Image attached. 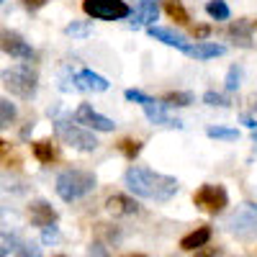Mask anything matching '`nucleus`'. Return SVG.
<instances>
[{
  "instance_id": "nucleus-27",
  "label": "nucleus",
  "mask_w": 257,
  "mask_h": 257,
  "mask_svg": "<svg viewBox=\"0 0 257 257\" xmlns=\"http://www.w3.org/2000/svg\"><path fill=\"white\" fill-rule=\"evenodd\" d=\"M16 257H44V254H41V247L36 242H21L16 249Z\"/></svg>"
},
{
  "instance_id": "nucleus-6",
  "label": "nucleus",
  "mask_w": 257,
  "mask_h": 257,
  "mask_svg": "<svg viewBox=\"0 0 257 257\" xmlns=\"http://www.w3.org/2000/svg\"><path fill=\"white\" fill-rule=\"evenodd\" d=\"M193 203L198 208H203L206 213H221L226 206H229V193L224 185H213V183H206L196 190L193 196Z\"/></svg>"
},
{
  "instance_id": "nucleus-10",
  "label": "nucleus",
  "mask_w": 257,
  "mask_h": 257,
  "mask_svg": "<svg viewBox=\"0 0 257 257\" xmlns=\"http://www.w3.org/2000/svg\"><path fill=\"white\" fill-rule=\"evenodd\" d=\"M29 219H31V224L34 226H52V224H57V211L52 208V203H47V201H31V206H29Z\"/></svg>"
},
{
  "instance_id": "nucleus-21",
  "label": "nucleus",
  "mask_w": 257,
  "mask_h": 257,
  "mask_svg": "<svg viewBox=\"0 0 257 257\" xmlns=\"http://www.w3.org/2000/svg\"><path fill=\"white\" fill-rule=\"evenodd\" d=\"M16 116H18L16 103H11L8 98H0V128H11Z\"/></svg>"
},
{
  "instance_id": "nucleus-34",
  "label": "nucleus",
  "mask_w": 257,
  "mask_h": 257,
  "mask_svg": "<svg viewBox=\"0 0 257 257\" xmlns=\"http://www.w3.org/2000/svg\"><path fill=\"white\" fill-rule=\"evenodd\" d=\"M88 257H108V249H105L100 242H95V244H90V249H88Z\"/></svg>"
},
{
  "instance_id": "nucleus-28",
  "label": "nucleus",
  "mask_w": 257,
  "mask_h": 257,
  "mask_svg": "<svg viewBox=\"0 0 257 257\" xmlns=\"http://www.w3.org/2000/svg\"><path fill=\"white\" fill-rule=\"evenodd\" d=\"M239 85H242V67H234L229 70V75H226V90L229 93H234V90H239Z\"/></svg>"
},
{
  "instance_id": "nucleus-16",
  "label": "nucleus",
  "mask_w": 257,
  "mask_h": 257,
  "mask_svg": "<svg viewBox=\"0 0 257 257\" xmlns=\"http://www.w3.org/2000/svg\"><path fill=\"white\" fill-rule=\"evenodd\" d=\"M26 190H29V185L24 178L0 173V196H24Z\"/></svg>"
},
{
  "instance_id": "nucleus-17",
  "label": "nucleus",
  "mask_w": 257,
  "mask_h": 257,
  "mask_svg": "<svg viewBox=\"0 0 257 257\" xmlns=\"http://www.w3.org/2000/svg\"><path fill=\"white\" fill-rule=\"evenodd\" d=\"M211 239V229L208 226H198V229H193L190 234H185V237L180 239V247L183 249H201L206 247Z\"/></svg>"
},
{
  "instance_id": "nucleus-11",
  "label": "nucleus",
  "mask_w": 257,
  "mask_h": 257,
  "mask_svg": "<svg viewBox=\"0 0 257 257\" xmlns=\"http://www.w3.org/2000/svg\"><path fill=\"white\" fill-rule=\"evenodd\" d=\"M75 88L85 90V93H105V90H108V80L95 75L93 70H80L75 75Z\"/></svg>"
},
{
  "instance_id": "nucleus-23",
  "label": "nucleus",
  "mask_w": 257,
  "mask_h": 257,
  "mask_svg": "<svg viewBox=\"0 0 257 257\" xmlns=\"http://www.w3.org/2000/svg\"><path fill=\"white\" fill-rule=\"evenodd\" d=\"M206 13L211 18H216V21H226L231 16V11H229V6L224 3V0H211V3L206 6Z\"/></svg>"
},
{
  "instance_id": "nucleus-14",
  "label": "nucleus",
  "mask_w": 257,
  "mask_h": 257,
  "mask_svg": "<svg viewBox=\"0 0 257 257\" xmlns=\"http://www.w3.org/2000/svg\"><path fill=\"white\" fill-rule=\"evenodd\" d=\"M105 208H108L113 216H134V213H139V203L128 196H121V193H116V196H111L105 201Z\"/></svg>"
},
{
  "instance_id": "nucleus-8",
  "label": "nucleus",
  "mask_w": 257,
  "mask_h": 257,
  "mask_svg": "<svg viewBox=\"0 0 257 257\" xmlns=\"http://www.w3.org/2000/svg\"><path fill=\"white\" fill-rule=\"evenodd\" d=\"M0 52H6V54H11V57H16V59H31V57H34L31 44H29V41L21 36V34H16V31H11V29L0 31Z\"/></svg>"
},
{
  "instance_id": "nucleus-18",
  "label": "nucleus",
  "mask_w": 257,
  "mask_h": 257,
  "mask_svg": "<svg viewBox=\"0 0 257 257\" xmlns=\"http://www.w3.org/2000/svg\"><path fill=\"white\" fill-rule=\"evenodd\" d=\"M226 49L221 44H211V41H198L196 47H190L185 54L193 59H213V57H221Z\"/></svg>"
},
{
  "instance_id": "nucleus-20",
  "label": "nucleus",
  "mask_w": 257,
  "mask_h": 257,
  "mask_svg": "<svg viewBox=\"0 0 257 257\" xmlns=\"http://www.w3.org/2000/svg\"><path fill=\"white\" fill-rule=\"evenodd\" d=\"M18 226H21V216H18V211H13V208H8V206H0V231L13 234Z\"/></svg>"
},
{
  "instance_id": "nucleus-37",
  "label": "nucleus",
  "mask_w": 257,
  "mask_h": 257,
  "mask_svg": "<svg viewBox=\"0 0 257 257\" xmlns=\"http://www.w3.org/2000/svg\"><path fill=\"white\" fill-rule=\"evenodd\" d=\"M193 34H196V39H206L211 34V29L208 26H196V31H193Z\"/></svg>"
},
{
  "instance_id": "nucleus-30",
  "label": "nucleus",
  "mask_w": 257,
  "mask_h": 257,
  "mask_svg": "<svg viewBox=\"0 0 257 257\" xmlns=\"http://www.w3.org/2000/svg\"><path fill=\"white\" fill-rule=\"evenodd\" d=\"M16 247V239H13V234H6V231H0V257H8Z\"/></svg>"
},
{
  "instance_id": "nucleus-44",
  "label": "nucleus",
  "mask_w": 257,
  "mask_h": 257,
  "mask_svg": "<svg viewBox=\"0 0 257 257\" xmlns=\"http://www.w3.org/2000/svg\"><path fill=\"white\" fill-rule=\"evenodd\" d=\"M59 257H62V254H59Z\"/></svg>"
},
{
  "instance_id": "nucleus-13",
  "label": "nucleus",
  "mask_w": 257,
  "mask_h": 257,
  "mask_svg": "<svg viewBox=\"0 0 257 257\" xmlns=\"http://www.w3.org/2000/svg\"><path fill=\"white\" fill-rule=\"evenodd\" d=\"M149 36H155L157 41H162V44H167V47H175V49H180V52H188V49H190L188 39H185L183 34L173 31V29H165V26H152V29H149Z\"/></svg>"
},
{
  "instance_id": "nucleus-36",
  "label": "nucleus",
  "mask_w": 257,
  "mask_h": 257,
  "mask_svg": "<svg viewBox=\"0 0 257 257\" xmlns=\"http://www.w3.org/2000/svg\"><path fill=\"white\" fill-rule=\"evenodd\" d=\"M49 0H24V6L29 8V11H39L41 6H47Z\"/></svg>"
},
{
  "instance_id": "nucleus-1",
  "label": "nucleus",
  "mask_w": 257,
  "mask_h": 257,
  "mask_svg": "<svg viewBox=\"0 0 257 257\" xmlns=\"http://www.w3.org/2000/svg\"><path fill=\"white\" fill-rule=\"evenodd\" d=\"M126 188L139 198H149V201H170L178 193V180L155 173L149 167H128L123 175Z\"/></svg>"
},
{
  "instance_id": "nucleus-32",
  "label": "nucleus",
  "mask_w": 257,
  "mask_h": 257,
  "mask_svg": "<svg viewBox=\"0 0 257 257\" xmlns=\"http://www.w3.org/2000/svg\"><path fill=\"white\" fill-rule=\"evenodd\" d=\"M126 100H134V103H139L142 108H144V105H147L149 100H152V98H149V95H144L142 90H126Z\"/></svg>"
},
{
  "instance_id": "nucleus-12",
  "label": "nucleus",
  "mask_w": 257,
  "mask_h": 257,
  "mask_svg": "<svg viewBox=\"0 0 257 257\" xmlns=\"http://www.w3.org/2000/svg\"><path fill=\"white\" fill-rule=\"evenodd\" d=\"M144 113H147V118H149V121L157 123V126L183 128V121H178V118H170V116H167V111H165V103H157L155 98L144 105Z\"/></svg>"
},
{
  "instance_id": "nucleus-39",
  "label": "nucleus",
  "mask_w": 257,
  "mask_h": 257,
  "mask_svg": "<svg viewBox=\"0 0 257 257\" xmlns=\"http://www.w3.org/2000/svg\"><path fill=\"white\" fill-rule=\"evenodd\" d=\"M244 123H247V126L252 128V132H254V128H257V121H254L252 116H244Z\"/></svg>"
},
{
  "instance_id": "nucleus-5",
  "label": "nucleus",
  "mask_w": 257,
  "mask_h": 257,
  "mask_svg": "<svg viewBox=\"0 0 257 257\" xmlns=\"http://www.w3.org/2000/svg\"><path fill=\"white\" fill-rule=\"evenodd\" d=\"M54 132H57V137L64 144H70L72 149H80V152H95L98 149V139L90 132L80 128L77 123H72L70 118H57L54 121Z\"/></svg>"
},
{
  "instance_id": "nucleus-42",
  "label": "nucleus",
  "mask_w": 257,
  "mask_h": 257,
  "mask_svg": "<svg viewBox=\"0 0 257 257\" xmlns=\"http://www.w3.org/2000/svg\"><path fill=\"white\" fill-rule=\"evenodd\" d=\"M139 3H144V0H139Z\"/></svg>"
},
{
  "instance_id": "nucleus-4",
  "label": "nucleus",
  "mask_w": 257,
  "mask_h": 257,
  "mask_svg": "<svg viewBox=\"0 0 257 257\" xmlns=\"http://www.w3.org/2000/svg\"><path fill=\"white\" fill-rule=\"evenodd\" d=\"M226 229L237 239L254 242L257 239V203H242L237 211L226 219Z\"/></svg>"
},
{
  "instance_id": "nucleus-25",
  "label": "nucleus",
  "mask_w": 257,
  "mask_h": 257,
  "mask_svg": "<svg viewBox=\"0 0 257 257\" xmlns=\"http://www.w3.org/2000/svg\"><path fill=\"white\" fill-rule=\"evenodd\" d=\"M118 152H121L126 160H134V157L142 152V142H137V139H121V142H118Z\"/></svg>"
},
{
  "instance_id": "nucleus-38",
  "label": "nucleus",
  "mask_w": 257,
  "mask_h": 257,
  "mask_svg": "<svg viewBox=\"0 0 257 257\" xmlns=\"http://www.w3.org/2000/svg\"><path fill=\"white\" fill-rule=\"evenodd\" d=\"M6 155H8V144H6L3 139H0V160H3Z\"/></svg>"
},
{
  "instance_id": "nucleus-15",
  "label": "nucleus",
  "mask_w": 257,
  "mask_h": 257,
  "mask_svg": "<svg viewBox=\"0 0 257 257\" xmlns=\"http://www.w3.org/2000/svg\"><path fill=\"white\" fill-rule=\"evenodd\" d=\"M157 16H160V8L155 6V0H144V3H139V8L134 11L128 24L132 26H152L157 21Z\"/></svg>"
},
{
  "instance_id": "nucleus-24",
  "label": "nucleus",
  "mask_w": 257,
  "mask_h": 257,
  "mask_svg": "<svg viewBox=\"0 0 257 257\" xmlns=\"http://www.w3.org/2000/svg\"><path fill=\"white\" fill-rule=\"evenodd\" d=\"M90 31H93V24H90V21H72V24L64 29V34H67V36H75V39L88 36Z\"/></svg>"
},
{
  "instance_id": "nucleus-2",
  "label": "nucleus",
  "mask_w": 257,
  "mask_h": 257,
  "mask_svg": "<svg viewBox=\"0 0 257 257\" xmlns=\"http://www.w3.org/2000/svg\"><path fill=\"white\" fill-rule=\"evenodd\" d=\"M3 80V88L8 93H13L16 98H34L36 95V88H39V72L31 67V64H16V67H8L0 75Z\"/></svg>"
},
{
  "instance_id": "nucleus-26",
  "label": "nucleus",
  "mask_w": 257,
  "mask_h": 257,
  "mask_svg": "<svg viewBox=\"0 0 257 257\" xmlns=\"http://www.w3.org/2000/svg\"><path fill=\"white\" fill-rule=\"evenodd\" d=\"M206 134H208L211 139H226V142L239 139V132H237V128H221V126H211V128H206Z\"/></svg>"
},
{
  "instance_id": "nucleus-7",
  "label": "nucleus",
  "mask_w": 257,
  "mask_h": 257,
  "mask_svg": "<svg viewBox=\"0 0 257 257\" xmlns=\"http://www.w3.org/2000/svg\"><path fill=\"white\" fill-rule=\"evenodd\" d=\"M82 11L95 21H121L132 13L123 0H82Z\"/></svg>"
},
{
  "instance_id": "nucleus-41",
  "label": "nucleus",
  "mask_w": 257,
  "mask_h": 257,
  "mask_svg": "<svg viewBox=\"0 0 257 257\" xmlns=\"http://www.w3.org/2000/svg\"><path fill=\"white\" fill-rule=\"evenodd\" d=\"M123 257H144V254H123Z\"/></svg>"
},
{
  "instance_id": "nucleus-3",
  "label": "nucleus",
  "mask_w": 257,
  "mask_h": 257,
  "mask_svg": "<svg viewBox=\"0 0 257 257\" xmlns=\"http://www.w3.org/2000/svg\"><path fill=\"white\" fill-rule=\"evenodd\" d=\"M54 188H57V196L62 201L72 203L82 196H88L95 188V175L88 173V170H64V173H59Z\"/></svg>"
},
{
  "instance_id": "nucleus-19",
  "label": "nucleus",
  "mask_w": 257,
  "mask_h": 257,
  "mask_svg": "<svg viewBox=\"0 0 257 257\" xmlns=\"http://www.w3.org/2000/svg\"><path fill=\"white\" fill-rule=\"evenodd\" d=\"M31 152H34V157H36L39 162H44V165H49V162L57 157V149H54V144H52L49 139L34 142V144H31Z\"/></svg>"
},
{
  "instance_id": "nucleus-29",
  "label": "nucleus",
  "mask_w": 257,
  "mask_h": 257,
  "mask_svg": "<svg viewBox=\"0 0 257 257\" xmlns=\"http://www.w3.org/2000/svg\"><path fill=\"white\" fill-rule=\"evenodd\" d=\"M162 103L165 105H190L193 103V95L190 93H170V95H165Z\"/></svg>"
},
{
  "instance_id": "nucleus-40",
  "label": "nucleus",
  "mask_w": 257,
  "mask_h": 257,
  "mask_svg": "<svg viewBox=\"0 0 257 257\" xmlns=\"http://www.w3.org/2000/svg\"><path fill=\"white\" fill-rule=\"evenodd\" d=\"M252 142H254V144H257V128H254V134H252Z\"/></svg>"
},
{
  "instance_id": "nucleus-22",
  "label": "nucleus",
  "mask_w": 257,
  "mask_h": 257,
  "mask_svg": "<svg viewBox=\"0 0 257 257\" xmlns=\"http://www.w3.org/2000/svg\"><path fill=\"white\" fill-rule=\"evenodd\" d=\"M165 11L173 21H178V24H190V16H188V11L180 0H165Z\"/></svg>"
},
{
  "instance_id": "nucleus-35",
  "label": "nucleus",
  "mask_w": 257,
  "mask_h": 257,
  "mask_svg": "<svg viewBox=\"0 0 257 257\" xmlns=\"http://www.w3.org/2000/svg\"><path fill=\"white\" fill-rule=\"evenodd\" d=\"M196 257H221V249H216V247H201V249H196Z\"/></svg>"
},
{
  "instance_id": "nucleus-31",
  "label": "nucleus",
  "mask_w": 257,
  "mask_h": 257,
  "mask_svg": "<svg viewBox=\"0 0 257 257\" xmlns=\"http://www.w3.org/2000/svg\"><path fill=\"white\" fill-rule=\"evenodd\" d=\"M203 103H208V105H219V108H226V105H229V100H226L221 93H213V90H208V93L203 95Z\"/></svg>"
},
{
  "instance_id": "nucleus-9",
  "label": "nucleus",
  "mask_w": 257,
  "mask_h": 257,
  "mask_svg": "<svg viewBox=\"0 0 257 257\" xmlns=\"http://www.w3.org/2000/svg\"><path fill=\"white\" fill-rule=\"evenodd\" d=\"M75 121L82 123V126H88V128H93V132H113V128H116V123L111 118H105L103 113H98L90 103H82L80 108L75 111Z\"/></svg>"
},
{
  "instance_id": "nucleus-33",
  "label": "nucleus",
  "mask_w": 257,
  "mask_h": 257,
  "mask_svg": "<svg viewBox=\"0 0 257 257\" xmlns=\"http://www.w3.org/2000/svg\"><path fill=\"white\" fill-rule=\"evenodd\" d=\"M59 239V231H57V226L52 224V226H44V244H52V242H57Z\"/></svg>"
},
{
  "instance_id": "nucleus-43",
  "label": "nucleus",
  "mask_w": 257,
  "mask_h": 257,
  "mask_svg": "<svg viewBox=\"0 0 257 257\" xmlns=\"http://www.w3.org/2000/svg\"><path fill=\"white\" fill-rule=\"evenodd\" d=\"M0 3H3V0H0Z\"/></svg>"
}]
</instances>
